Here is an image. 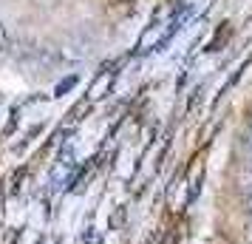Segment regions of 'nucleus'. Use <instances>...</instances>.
<instances>
[{
    "mask_svg": "<svg viewBox=\"0 0 252 244\" xmlns=\"http://www.w3.org/2000/svg\"><path fill=\"white\" fill-rule=\"evenodd\" d=\"M3 48H6V29L0 26V51H3Z\"/></svg>",
    "mask_w": 252,
    "mask_h": 244,
    "instance_id": "1",
    "label": "nucleus"
},
{
    "mask_svg": "<svg viewBox=\"0 0 252 244\" xmlns=\"http://www.w3.org/2000/svg\"><path fill=\"white\" fill-rule=\"evenodd\" d=\"M247 210H250V213H252V196L247 199Z\"/></svg>",
    "mask_w": 252,
    "mask_h": 244,
    "instance_id": "2",
    "label": "nucleus"
},
{
    "mask_svg": "<svg viewBox=\"0 0 252 244\" xmlns=\"http://www.w3.org/2000/svg\"><path fill=\"white\" fill-rule=\"evenodd\" d=\"M250 151H252V137H250Z\"/></svg>",
    "mask_w": 252,
    "mask_h": 244,
    "instance_id": "3",
    "label": "nucleus"
},
{
    "mask_svg": "<svg viewBox=\"0 0 252 244\" xmlns=\"http://www.w3.org/2000/svg\"><path fill=\"white\" fill-rule=\"evenodd\" d=\"M250 171H252V162H250Z\"/></svg>",
    "mask_w": 252,
    "mask_h": 244,
    "instance_id": "4",
    "label": "nucleus"
}]
</instances>
